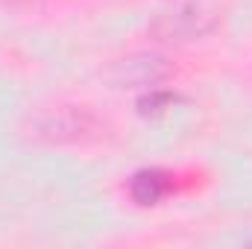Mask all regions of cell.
I'll return each instance as SVG.
<instances>
[{"instance_id":"obj_1","label":"cell","mask_w":252,"mask_h":249,"mask_svg":"<svg viewBox=\"0 0 252 249\" xmlns=\"http://www.w3.org/2000/svg\"><path fill=\"white\" fill-rule=\"evenodd\" d=\"M129 193H132V199L138 205H156V202H161L170 193V176L164 170H156V167L153 170H141V173L132 176Z\"/></svg>"}]
</instances>
